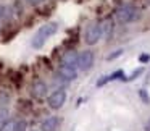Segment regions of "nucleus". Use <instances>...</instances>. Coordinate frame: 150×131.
<instances>
[{"label":"nucleus","mask_w":150,"mask_h":131,"mask_svg":"<svg viewBox=\"0 0 150 131\" xmlns=\"http://www.w3.org/2000/svg\"><path fill=\"white\" fill-rule=\"evenodd\" d=\"M57 29H58V24L57 23H47V24H44V26H40L39 31L36 33V36H34L33 41H31L33 47L34 49H40V47L45 44V41L57 33Z\"/></svg>","instance_id":"obj_1"},{"label":"nucleus","mask_w":150,"mask_h":131,"mask_svg":"<svg viewBox=\"0 0 150 131\" xmlns=\"http://www.w3.org/2000/svg\"><path fill=\"white\" fill-rule=\"evenodd\" d=\"M116 18L120 23H131V21L139 18V11L132 5H124V7L116 10Z\"/></svg>","instance_id":"obj_2"},{"label":"nucleus","mask_w":150,"mask_h":131,"mask_svg":"<svg viewBox=\"0 0 150 131\" xmlns=\"http://www.w3.org/2000/svg\"><path fill=\"white\" fill-rule=\"evenodd\" d=\"M102 37V31H100V23L94 21L91 23L87 28H86V33H84V41L86 44L89 46H94V44L98 42V39Z\"/></svg>","instance_id":"obj_3"},{"label":"nucleus","mask_w":150,"mask_h":131,"mask_svg":"<svg viewBox=\"0 0 150 131\" xmlns=\"http://www.w3.org/2000/svg\"><path fill=\"white\" fill-rule=\"evenodd\" d=\"M94 65V53L91 50H84L78 55V68L82 71H89Z\"/></svg>","instance_id":"obj_4"},{"label":"nucleus","mask_w":150,"mask_h":131,"mask_svg":"<svg viewBox=\"0 0 150 131\" xmlns=\"http://www.w3.org/2000/svg\"><path fill=\"white\" fill-rule=\"evenodd\" d=\"M65 100H66V92L62 91V89H58V91H55L53 94H50V97H49V107L53 108V110H58L60 107H63Z\"/></svg>","instance_id":"obj_5"},{"label":"nucleus","mask_w":150,"mask_h":131,"mask_svg":"<svg viewBox=\"0 0 150 131\" xmlns=\"http://www.w3.org/2000/svg\"><path fill=\"white\" fill-rule=\"evenodd\" d=\"M31 94L34 99H44L47 95V84L42 81H36L31 88Z\"/></svg>","instance_id":"obj_6"},{"label":"nucleus","mask_w":150,"mask_h":131,"mask_svg":"<svg viewBox=\"0 0 150 131\" xmlns=\"http://www.w3.org/2000/svg\"><path fill=\"white\" fill-rule=\"evenodd\" d=\"M62 65L71 66V68H78V53H76L74 50H68V52L62 57Z\"/></svg>","instance_id":"obj_7"},{"label":"nucleus","mask_w":150,"mask_h":131,"mask_svg":"<svg viewBox=\"0 0 150 131\" xmlns=\"http://www.w3.org/2000/svg\"><path fill=\"white\" fill-rule=\"evenodd\" d=\"M58 75H60V78H63L65 81H71V79H74L76 76H78V73H76V68L62 65L60 70H58Z\"/></svg>","instance_id":"obj_8"},{"label":"nucleus","mask_w":150,"mask_h":131,"mask_svg":"<svg viewBox=\"0 0 150 131\" xmlns=\"http://www.w3.org/2000/svg\"><path fill=\"white\" fill-rule=\"evenodd\" d=\"M58 125H60L58 117H49V118H45V120L42 121L40 130L42 131H55L57 128H58Z\"/></svg>","instance_id":"obj_9"},{"label":"nucleus","mask_w":150,"mask_h":131,"mask_svg":"<svg viewBox=\"0 0 150 131\" xmlns=\"http://www.w3.org/2000/svg\"><path fill=\"white\" fill-rule=\"evenodd\" d=\"M100 31H102V36L105 39H110L111 34H113V20L111 18H105L100 23Z\"/></svg>","instance_id":"obj_10"},{"label":"nucleus","mask_w":150,"mask_h":131,"mask_svg":"<svg viewBox=\"0 0 150 131\" xmlns=\"http://www.w3.org/2000/svg\"><path fill=\"white\" fill-rule=\"evenodd\" d=\"M10 104V92L2 89L0 91V107H5V105Z\"/></svg>","instance_id":"obj_11"},{"label":"nucleus","mask_w":150,"mask_h":131,"mask_svg":"<svg viewBox=\"0 0 150 131\" xmlns=\"http://www.w3.org/2000/svg\"><path fill=\"white\" fill-rule=\"evenodd\" d=\"M15 128V121L13 120H7L2 123V126H0V131H13Z\"/></svg>","instance_id":"obj_12"},{"label":"nucleus","mask_w":150,"mask_h":131,"mask_svg":"<svg viewBox=\"0 0 150 131\" xmlns=\"http://www.w3.org/2000/svg\"><path fill=\"white\" fill-rule=\"evenodd\" d=\"M26 121L24 120H20V121H15V128L13 131H26Z\"/></svg>","instance_id":"obj_13"},{"label":"nucleus","mask_w":150,"mask_h":131,"mask_svg":"<svg viewBox=\"0 0 150 131\" xmlns=\"http://www.w3.org/2000/svg\"><path fill=\"white\" fill-rule=\"evenodd\" d=\"M139 95H140V99H142L145 104H150V97L147 95V92H145V89H140L139 91Z\"/></svg>","instance_id":"obj_14"},{"label":"nucleus","mask_w":150,"mask_h":131,"mask_svg":"<svg viewBox=\"0 0 150 131\" xmlns=\"http://www.w3.org/2000/svg\"><path fill=\"white\" fill-rule=\"evenodd\" d=\"M8 120V112L5 110V108H2L0 110V123H4V121Z\"/></svg>","instance_id":"obj_15"},{"label":"nucleus","mask_w":150,"mask_h":131,"mask_svg":"<svg viewBox=\"0 0 150 131\" xmlns=\"http://www.w3.org/2000/svg\"><path fill=\"white\" fill-rule=\"evenodd\" d=\"M140 73H142V68H139V70H136V71H134V73H132V75H131V76H129V78H124V81H131V79H134V78H136V76H139V75H140Z\"/></svg>","instance_id":"obj_16"},{"label":"nucleus","mask_w":150,"mask_h":131,"mask_svg":"<svg viewBox=\"0 0 150 131\" xmlns=\"http://www.w3.org/2000/svg\"><path fill=\"white\" fill-rule=\"evenodd\" d=\"M121 53H123V50H116V52H115L113 55H108L107 58H108V60H113V58H116V57H120Z\"/></svg>","instance_id":"obj_17"},{"label":"nucleus","mask_w":150,"mask_h":131,"mask_svg":"<svg viewBox=\"0 0 150 131\" xmlns=\"http://www.w3.org/2000/svg\"><path fill=\"white\" fill-rule=\"evenodd\" d=\"M140 62H142V63H147V62H149V60H150V55H147V53H144V55H140Z\"/></svg>","instance_id":"obj_18"},{"label":"nucleus","mask_w":150,"mask_h":131,"mask_svg":"<svg viewBox=\"0 0 150 131\" xmlns=\"http://www.w3.org/2000/svg\"><path fill=\"white\" fill-rule=\"evenodd\" d=\"M44 0H28V4L29 5H33V7H36V5H39V4H42Z\"/></svg>","instance_id":"obj_19"},{"label":"nucleus","mask_w":150,"mask_h":131,"mask_svg":"<svg viewBox=\"0 0 150 131\" xmlns=\"http://www.w3.org/2000/svg\"><path fill=\"white\" fill-rule=\"evenodd\" d=\"M4 13H5V8L0 5V20H2V16H4Z\"/></svg>","instance_id":"obj_20"},{"label":"nucleus","mask_w":150,"mask_h":131,"mask_svg":"<svg viewBox=\"0 0 150 131\" xmlns=\"http://www.w3.org/2000/svg\"><path fill=\"white\" fill-rule=\"evenodd\" d=\"M145 131H150V120L147 121V125H145Z\"/></svg>","instance_id":"obj_21"},{"label":"nucleus","mask_w":150,"mask_h":131,"mask_svg":"<svg viewBox=\"0 0 150 131\" xmlns=\"http://www.w3.org/2000/svg\"><path fill=\"white\" fill-rule=\"evenodd\" d=\"M149 2H150V0H149Z\"/></svg>","instance_id":"obj_22"}]
</instances>
